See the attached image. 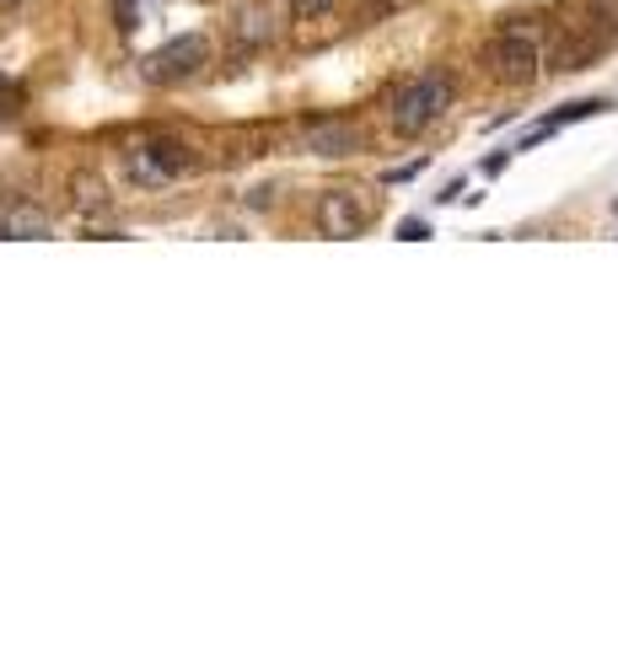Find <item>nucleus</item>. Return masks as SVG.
<instances>
[{"instance_id": "obj_3", "label": "nucleus", "mask_w": 618, "mask_h": 645, "mask_svg": "<svg viewBox=\"0 0 618 645\" xmlns=\"http://www.w3.org/2000/svg\"><path fill=\"white\" fill-rule=\"evenodd\" d=\"M484 65H490L494 81H505V86H533L537 76V43L528 28H505L500 39H490V49H484Z\"/></svg>"}, {"instance_id": "obj_14", "label": "nucleus", "mask_w": 618, "mask_h": 645, "mask_svg": "<svg viewBox=\"0 0 618 645\" xmlns=\"http://www.w3.org/2000/svg\"><path fill=\"white\" fill-rule=\"evenodd\" d=\"M17 6H28V0H0V11H17Z\"/></svg>"}, {"instance_id": "obj_12", "label": "nucleus", "mask_w": 618, "mask_h": 645, "mask_svg": "<svg viewBox=\"0 0 618 645\" xmlns=\"http://www.w3.org/2000/svg\"><path fill=\"white\" fill-rule=\"evenodd\" d=\"M586 6H592V17H597V22H608V28L618 33V0H586Z\"/></svg>"}, {"instance_id": "obj_2", "label": "nucleus", "mask_w": 618, "mask_h": 645, "mask_svg": "<svg viewBox=\"0 0 618 645\" xmlns=\"http://www.w3.org/2000/svg\"><path fill=\"white\" fill-rule=\"evenodd\" d=\"M189 146H178V140H135L129 151H124V178L129 183H140V189H162V183H178L183 172H189Z\"/></svg>"}, {"instance_id": "obj_5", "label": "nucleus", "mask_w": 618, "mask_h": 645, "mask_svg": "<svg viewBox=\"0 0 618 645\" xmlns=\"http://www.w3.org/2000/svg\"><path fill=\"white\" fill-rule=\"evenodd\" d=\"M210 65V39L205 33H178V39H167L151 60H146V76L151 81H189L200 76Z\"/></svg>"}, {"instance_id": "obj_6", "label": "nucleus", "mask_w": 618, "mask_h": 645, "mask_svg": "<svg viewBox=\"0 0 618 645\" xmlns=\"http://www.w3.org/2000/svg\"><path fill=\"white\" fill-rule=\"evenodd\" d=\"M54 232V221H49V210L33 200H17L6 204V215H0V237L6 242H39Z\"/></svg>"}, {"instance_id": "obj_9", "label": "nucleus", "mask_w": 618, "mask_h": 645, "mask_svg": "<svg viewBox=\"0 0 618 645\" xmlns=\"http://www.w3.org/2000/svg\"><path fill=\"white\" fill-rule=\"evenodd\" d=\"M71 194H76V204L92 210V215H97V210H108V189H103V178H97V172H76V178H71Z\"/></svg>"}, {"instance_id": "obj_15", "label": "nucleus", "mask_w": 618, "mask_h": 645, "mask_svg": "<svg viewBox=\"0 0 618 645\" xmlns=\"http://www.w3.org/2000/svg\"><path fill=\"white\" fill-rule=\"evenodd\" d=\"M387 6H409V0H387Z\"/></svg>"}, {"instance_id": "obj_13", "label": "nucleus", "mask_w": 618, "mask_h": 645, "mask_svg": "<svg viewBox=\"0 0 618 645\" xmlns=\"http://www.w3.org/2000/svg\"><path fill=\"white\" fill-rule=\"evenodd\" d=\"M398 237H404V242H425V237H430V226H425V221H414V215H409V221L398 226Z\"/></svg>"}, {"instance_id": "obj_11", "label": "nucleus", "mask_w": 618, "mask_h": 645, "mask_svg": "<svg viewBox=\"0 0 618 645\" xmlns=\"http://www.w3.org/2000/svg\"><path fill=\"white\" fill-rule=\"evenodd\" d=\"M339 0H290V17L296 22H312V17H329Z\"/></svg>"}, {"instance_id": "obj_8", "label": "nucleus", "mask_w": 618, "mask_h": 645, "mask_svg": "<svg viewBox=\"0 0 618 645\" xmlns=\"http://www.w3.org/2000/svg\"><path fill=\"white\" fill-rule=\"evenodd\" d=\"M592 114H608V103H603V97H586V103H571V108L548 114L537 129H528V135H522V146H516V151H528V146H537L543 135H554V129H565V124H576V119H592Z\"/></svg>"}, {"instance_id": "obj_10", "label": "nucleus", "mask_w": 618, "mask_h": 645, "mask_svg": "<svg viewBox=\"0 0 618 645\" xmlns=\"http://www.w3.org/2000/svg\"><path fill=\"white\" fill-rule=\"evenodd\" d=\"M237 39H253V43H264L269 39V28H264V11H258V6H253V11H243V22H237Z\"/></svg>"}, {"instance_id": "obj_7", "label": "nucleus", "mask_w": 618, "mask_h": 645, "mask_svg": "<svg viewBox=\"0 0 618 645\" xmlns=\"http://www.w3.org/2000/svg\"><path fill=\"white\" fill-rule=\"evenodd\" d=\"M307 146L318 151V157H355L361 151V129L355 124H312L307 129Z\"/></svg>"}, {"instance_id": "obj_4", "label": "nucleus", "mask_w": 618, "mask_h": 645, "mask_svg": "<svg viewBox=\"0 0 618 645\" xmlns=\"http://www.w3.org/2000/svg\"><path fill=\"white\" fill-rule=\"evenodd\" d=\"M312 221H318L323 237L350 242L371 226V204L361 189H329V194H318V204H312Z\"/></svg>"}, {"instance_id": "obj_1", "label": "nucleus", "mask_w": 618, "mask_h": 645, "mask_svg": "<svg viewBox=\"0 0 618 645\" xmlns=\"http://www.w3.org/2000/svg\"><path fill=\"white\" fill-rule=\"evenodd\" d=\"M452 108V76L447 71H425L419 81H409L398 97H393V129L414 140V135H425L430 124L441 119Z\"/></svg>"}]
</instances>
